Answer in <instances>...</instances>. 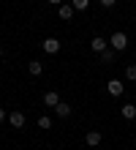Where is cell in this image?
<instances>
[{"label":"cell","instance_id":"13","mask_svg":"<svg viewBox=\"0 0 136 150\" xmlns=\"http://www.w3.org/2000/svg\"><path fill=\"white\" fill-rule=\"evenodd\" d=\"M38 128H44V131L52 128V117H49V115H41V117H38Z\"/></svg>","mask_w":136,"mask_h":150},{"label":"cell","instance_id":"18","mask_svg":"<svg viewBox=\"0 0 136 150\" xmlns=\"http://www.w3.org/2000/svg\"><path fill=\"white\" fill-rule=\"evenodd\" d=\"M3 120H6V109L0 107V123H3Z\"/></svg>","mask_w":136,"mask_h":150},{"label":"cell","instance_id":"10","mask_svg":"<svg viewBox=\"0 0 136 150\" xmlns=\"http://www.w3.org/2000/svg\"><path fill=\"white\" fill-rule=\"evenodd\" d=\"M27 71H30V76H41L44 74V63L41 60H30V63H27Z\"/></svg>","mask_w":136,"mask_h":150},{"label":"cell","instance_id":"7","mask_svg":"<svg viewBox=\"0 0 136 150\" xmlns=\"http://www.w3.org/2000/svg\"><path fill=\"white\" fill-rule=\"evenodd\" d=\"M90 47H93V52H95V55H101V52L109 47V41L106 38H101V36H93V41H90Z\"/></svg>","mask_w":136,"mask_h":150},{"label":"cell","instance_id":"9","mask_svg":"<svg viewBox=\"0 0 136 150\" xmlns=\"http://www.w3.org/2000/svg\"><path fill=\"white\" fill-rule=\"evenodd\" d=\"M71 104H66V101H60L57 107H54V115H57V117H71Z\"/></svg>","mask_w":136,"mask_h":150},{"label":"cell","instance_id":"8","mask_svg":"<svg viewBox=\"0 0 136 150\" xmlns=\"http://www.w3.org/2000/svg\"><path fill=\"white\" fill-rule=\"evenodd\" d=\"M8 123H11V128H22L25 126V112H11L8 115Z\"/></svg>","mask_w":136,"mask_h":150},{"label":"cell","instance_id":"16","mask_svg":"<svg viewBox=\"0 0 136 150\" xmlns=\"http://www.w3.org/2000/svg\"><path fill=\"white\" fill-rule=\"evenodd\" d=\"M101 6H104V8H114L117 0H101Z\"/></svg>","mask_w":136,"mask_h":150},{"label":"cell","instance_id":"4","mask_svg":"<svg viewBox=\"0 0 136 150\" xmlns=\"http://www.w3.org/2000/svg\"><path fill=\"white\" fill-rule=\"evenodd\" d=\"M44 104H47L49 109H54L60 104V93L57 90H47V93H44Z\"/></svg>","mask_w":136,"mask_h":150},{"label":"cell","instance_id":"6","mask_svg":"<svg viewBox=\"0 0 136 150\" xmlns=\"http://www.w3.org/2000/svg\"><path fill=\"white\" fill-rule=\"evenodd\" d=\"M57 14H60V19H74V6H71V3H60L57 6Z\"/></svg>","mask_w":136,"mask_h":150},{"label":"cell","instance_id":"3","mask_svg":"<svg viewBox=\"0 0 136 150\" xmlns=\"http://www.w3.org/2000/svg\"><path fill=\"white\" fill-rule=\"evenodd\" d=\"M85 142L90 147H98V145L104 142V134H101V131H87V134H85Z\"/></svg>","mask_w":136,"mask_h":150},{"label":"cell","instance_id":"15","mask_svg":"<svg viewBox=\"0 0 136 150\" xmlns=\"http://www.w3.org/2000/svg\"><path fill=\"white\" fill-rule=\"evenodd\" d=\"M125 79H128V82H136V66H125Z\"/></svg>","mask_w":136,"mask_h":150},{"label":"cell","instance_id":"2","mask_svg":"<svg viewBox=\"0 0 136 150\" xmlns=\"http://www.w3.org/2000/svg\"><path fill=\"white\" fill-rule=\"evenodd\" d=\"M106 93L114 96V98H120V96L125 93V85L120 82V79H109V82H106Z\"/></svg>","mask_w":136,"mask_h":150},{"label":"cell","instance_id":"11","mask_svg":"<svg viewBox=\"0 0 136 150\" xmlns=\"http://www.w3.org/2000/svg\"><path fill=\"white\" fill-rule=\"evenodd\" d=\"M123 117L125 120H136V104H123Z\"/></svg>","mask_w":136,"mask_h":150},{"label":"cell","instance_id":"5","mask_svg":"<svg viewBox=\"0 0 136 150\" xmlns=\"http://www.w3.org/2000/svg\"><path fill=\"white\" fill-rule=\"evenodd\" d=\"M41 49L47 52V55H54V52H60V41H57V38H44Z\"/></svg>","mask_w":136,"mask_h":150},{"label":"cell","instance_id":"19","mask_svg":"<svg viewBox=\"0 0 136 150\" xmlns=\"http://www.w3.org/2000/svg\"><path fill=\"white\" fill-rule=\"evenodd\" d=\"M0 55H3V44H0Z\"/></svg>","mask_w":136,"mask_h":150},{"label":"cell","instance_id":"12","mask_svg":"<svg viewBox=\"0 0 136 150\" xmlns=\"http://www.w3.org/2000/svg\"><path fill=\"white\" fill-rule=\"evenodd\" d=\"M114 55H117V52H114L112 47H106V49H104L98 57H101V63H112V60H114Z\"/></svg>","mask_w":136,"mask_h":150},{"label":"cell","instance_id":"14","mask_svg":"<svg viewBox=\"0 0 136 150\" xmlns=\"http://www.w3.org/2000/svg\"><path fill=\"white\" fill-rule=\"evenodd\" d=\"M71 6H74V11H85L90 6V0H71Z\"/></svg>","mask_w":136,"mask_h":150},{"label":"cell","instance_id":"1","mask_svg":"<svg viewBox=\"0 0 136 150\" xmlns=\"http://www.w3.org/2000/svg\"><path fill=\"white\" fill-rule=\"evenodd\" d=\"M109 47H112L114 52H123L125 47H128V36H125L123 30H114V33H112V38H109Z\"/></svg>","mask_w":136,"mask_h":150},{"label":"cell","instance_id":"17","mask_svg":"<svg viewBox=\"0 0 136 150\" xmlns=\"http://www.w3.org/2000/svg\"><path fill=\"white\" fill-rule=\"evenodd\" d=\"M60 3H66V0H49V6H60Z\"/></svg>","mask_w":136,"mask_h":150}]
</instances>
